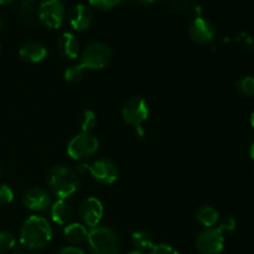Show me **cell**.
I'll list each match as a JSON object with an SVG mask.
<instances>
[{"instance_id": "obj_33", "label": "cell", "mask_w": 254, "mask_h": 254, "mask_svg": "<svg viewBox=\"0 0 254 254\" xmlns=\"http://www.w3.org/2000/svg\"><path fill=\"white\" fill-rule=\"evenodd\" d=\"M128 254H144V253L141 252V251H138V250H135V251H131V252H129Z\"/></svg>"}, {"instance_id": "obj_6", "label": "cell", "mask_w": 254, "mask_h": 254, "mask_svg": "<svg viewBox=\"0 0 254 254\" xmlns=\"http://www.w3.org/2000/svg\"><path fill=\"white\" fill-rule=\"evenodd\" d=\"M99 141L93 134L81 131L71 139L67 146V153L74 160H86L98 151Z\"/></svg>"}, {"instance_id": "obj_11", "label": "cell", "mask_w": 254, "mask_h": 254, "mask_svg": "<svg viewBox=\"0 0 254 254\" xmlns=\"http://www.w3.org/2000/svg\"><path fill=\"white\" fill-rule=\"evenodd\" d=\"M189 36L196 44H210L215 39L216 29L210 20L198 16L193 19L189 26Z\"/></svg>"}, {"instance_id": "obj_22", "label": "cell", "mask_w": 254, "mask_h": 254, "mask_svg": "<svg viewBox=\"0 0 254 254\" xmlns=\"http://www.w3.org/2000/svg\"><path fill=\"white\" fill-rule=\"evenodd\" d=\"M84 73H86V69L81 64H72V66L67 67L64 69V77L69 83H77V82H79L83 78Z\"/></svg>"}, {"instance_id": "obj_26", "label": "cell", "mask_w": 254, "mask_h": 254, "mask_svg": "<svg viewBox=\"0 0 254 254\" xmlns=\"http://www.w3.org/2000/svg\"><path fill=\"white\" fill-rule=\"evenodd\" d=\"M149 254H180L173 246L166 245V243H159L154 245V247L150 250Z\"/></svg>"}, {"instance_id": "obj_5", "label": "cell", "mask_w": 254, "mask_h": 254, "mask_svg": "<svg viewBox=\"0 0 254 254\" xmlns=\"http://www.w3.org/2000/svg\"><path fill=\"white\" fill-rule=\"evenodd\" d=\"M76 171L77 174H91L94 180L98 181L99 184H103V185L114 184L119 175L116 163L112 161L111 159H98L89 165L79 164Z\"/></svg>"}, {"instance_id": "obj_4", "label": "cell", "mask_w": 254, "mask_h": 254, "mask_svg": "<svg viewBox=\"0 0 254 254\" xmlns=\"http://www.w3.org/2000/svg\"><path fill=\"white\" fill-rule=\"evenodd\" d=\"M112 50L106 42L94 41L87 45L81 52V66L84 69L98 71L111 62Z\"/></svg>"}, {"instance_id": "obj_25", "label": "cell", "mask_w": 254, "mask_h": 254, "mask_svg": "<svg viewBox=\"0 0 254 254\" xmlns=\"http://www.w3.org/2000/svg\"><path fill=\"white\" fill-rule=\"evenodd\" d=\"M14 200V191L5 184H0V205H7Z\"/></svg>"}, {"instance_id": "obj_2", "label": "cell", "mask_w": 254, "mask_h": 254, "mask_svg": "<svg viewBox=\"0 0 254 254\" xmlns=\"http://www.w3.org/2000/svg\"><path fill=\"white\" fill-rule=\"evenodd\" d=\"M47 185L59 200H66L79 188V178L76 170L64 165L54 166L47 174Z\"/></svg>"}, {"instance_id": "obj_31", "label": "cell", "mask_w": 254, "mask_h": 254, "mask_svg": "<svg viewBox=\"0 0 254 254\" xmlns=\"http://www.w3.org/2000/svg\"><path fill=\"white\" fill-rule=\"evenodd\" d=\"M138 1L143 2V4H151V2L156 1V0H138Z\"/></svg>"}, {"instance_id": "obj_9", "label": "cell", "mask_w": 254, "mask_h": 254, "mask_svg": "<svg viewBox=\"0 0 254 254\" xmlns=\"http://www.w3.org/2000/svg\"><path fill=\"white\" fill-rule=\"evenodd\" d=\"M122 116L129 126L141 128V124L149 117V104L143 97H133L123 107Z\"/></svg>"}, {"instance_id": "obj_13", "label": "cell", "mask_w": 254, "mask_h": 254, "mask_svg": "<svg viewBox=\"0 0 254 254\" xmlns=\"http://www.w3.org/2000/svg\"><path fill=\"white\" fill-rule=\"evenodd\" d=\"M68 21L76 31H84V30L89 29L93 22L92 10L87 5L78 2L69 10Z\"/></svg>"}, {"instance_id": "obj_21", "label": "cell", "mask_w": 254, "mask_h": 254, "mask_svg": "<svg viewBox=\"0 0 254 254\" xmlns=\"http://www.w3.org/2000/svg\"><path fill=\"white\" fill-rule=\"evenodd\" d=\"M78 124L81 127L82 131H84V133H91V130L97 124L96 113L93 111H89V109L88 111H84L81 114V117H79Z\"/></svg>"}, {"instance_id": "obj_18", "label": "cell", "mask_w": 254, "mask_h": 254, "mask_svg": "<svg viewBox=\"0 0 254 254\" xmlns=\"http://www.w3.org/2000/svg\"><path fill=\"white\" fill-rule=\"evenodd\" d=\"M196 220L201 223L202 226H205L206 228L215 227L218 223L220 220V213L216 210L213 206L210 205H202L197 208L195 213Z\"/></svg>"}, {"instance_id": "obj_14", "label": "cell", "mask_w": 254, "mask_h": 254, "mask_svg": "<svg viewBox=\"0 0 254 254\" xmlns=\"http://www.w3.org/2000/svg\"><path fill=\"white\" fill-rule=\"evenodd\" d=\"M19 55L25 62L29 64H39L44 61L47 56V49L44 44L35 40L26 41L19 50Z\"/></svg>"}, {"instance_id": "obj_17", "label": "cell", "mask_w": 254, "mask_h": 254, "mask_svg": "<svg viewBox=\"0 0 254 254\" xmlns=\"http://www.w3.org/2000/svg\"><path fill=\"white\" fill-rule=\"evenodd\" d=\"M64 236L67 240V242L71 243V246H81L84 242H87L88 238V231L86 226L82 223H68L64 228Z\"/></svg>"}, {"instance_id": "obj_27", "label": "cell", "mask_w": 254, "mask_h": 254, "mask_svg": "<svg viewBox=\"0 0 254 254\" xmlns=\"http://www.w3.org/2000/svg\"><path fill=\"white\" fill-rule=\"evenodd\" d=\"M217 228L220 231H222L223 233L231 232V231H233L236 228V220L233 217H231V216H228V217H225L222 221H221Z\"/></svg>"}, {"instance_id": "obj_24", "label": "cell", "mask_w": 254, "mask_h": 254, "mask_svg": "<svg viewBox=\"0 0 254 254\" xmlns=\"http://www.w3.org/2000/svg\"><path fill=\"white\" fill-rule=\"evenodd\" d=\"M88 2L97 10H111L118 6L122 0H88Z\"/></svg>"}, {"instance_id": "obj_12", "label": "cell", "mask_w": 254, "mask_h": 254, "mask_svg": "<svg viewBox=\"0 0 254 254\" xmlns=\"http://www.w3.org/2000/svg\"><path fill=\"white\" fill-rule=\"evenodd\" d=\"M22 203L25 205V207L34 212H42L51 207V195L49 191L42 188H31L25 191L24 196H22Z\"/></svg>"}, {"instance_id": "obj_28", "label": "cell", "mask_w": 254, "mask_h": 254, "mask_svg": "<svg viewBox=\"0 0 254 254\" xmlns=\"http://www.w3.org/2000/svg\"><path fill=\"white\" fill-rule=\"evenodd\" d=\"M57 254H86L81 248L74 247V246H68V247H64L57 252Z\"/></svg>"}, {"instance_id": "obj_32", "label": "cell", "mask_w": 254, "mask_h": 254, "mask_svg": "<svg viewBox=\"0 0 254 254\" xmlns=\"http://www.w3.org/2000/svg\"><path fill=\"white\" fill-rule=\"evenodd\" d=\"M251 126H252V128L254 129V112L251 114Z\"/></svg>"}, {"instance_id": "obj_16", "label": "cell", "mask_w": 254, "mask_h": 254, "mask_svg": "<svg viewBox=\"0 0 254 254\" xmlns=\"http://www.w3.org/2000/svg\"><path fill=\"white\" fill-rule=\"evenodd\" d=\"M51 217L57 225H68V222L73 217L72 206L66 200H57L51 205Z\"/></svg>"}, {"instance_id": "obj_20", "label": "cell", "mask_w": 254, "mask_h": 254, "mask_svg": "<svg viewBox=\"0 0 254 254\" xmlns=\"http://www.w3.org/2000/svg\"><path fill=\"white\" fill-rule=\"evenodd\" d=\"M236 89L245 98H252L254 97V77L245 76L238 79L236 83Z\"/></svg>"}, {"instance_id": "obj_3", "label": "cell", "mask_w": 254, "mask_h": 254, "mask_svg": "<svg viewBox=\"0 0 254 254\" xmlns=\"http://www.w3.org/2000/svg\"><path fill=\"white\" fill-rule=\"evenodd\" d=\"M88 250L91 254H119L121 241L116 231L107 226H97L88 231Z\"/></svg>"}, {"instance_id": "obj_19", "label": "cell", "mask_w": 254, "mask_h": 254, "mask_svg": "<svg viewBox=\"0 0 254 254\" xmlns=\"http://www.w3.org/2000/svg\"><path fill=\"white\" fill-rule=\"evenodd\" d=\"M131 242L138 251L151 250L154 247L153 236L146 231H138L131 235Z\"/></svg>"}, {"instance_id": "obj_36", "label": "cell", "mask_w": 254, "mask_h": 254, "mask_svg": "<svg viewBox=\"0 0 254 254\" xmlns=\"http://www.w3.org/2000/svg\"><path fill=\"white\" fill-rule=\"evenodd\" d=\"M0 174H1V166H0Z\"/></svg>"}, {"instance_id": "obj_23", "label": "cell", "mask_w": 254, "mask_h": 254, "mask_svg": "<svg viewBox=\"0 0 254 254\" xmlns=\"http://www.w3.org/2000/svg\"><path fill=\"white\" fill-rule=\"evenodd\" d=\"M16 246V238L11 232L0 231V253H6L12 251Z\"/></svg>"}, {"instance_id": "obj_8", "label": "cell", "mask_w": 254, "mask_h": 254, "mask_svg": "<svg viewBox=\"0 0 254 254\" xmlns=\"http://www.w3.org/2000/svg\"><path fill=\"white\" fill-rule=\"evenodd\" d=\"M196 248L201 254H220L225 248V236L217 227L205 228L196 237Z\"/></svg>"}, {"instance_id": "obj_1", "label": "cell", "mask_w": 254, "mask_h": 254, "mask_svg": "<svg viewBox=\"0 0 254 254\" xmlns=\"http://www.w3.org/2000/svg\"><path fill=\"white\" fill-rule=\"evenodd\" d=\"M52 227L49 221L41 216H30L20 228L19 240L27 250H42L52 240Z\"/></svg>"}, {"instance_id": "obj_10", "label": "cell", "mask_w": 254, "mask_h": 254, "mask_svg": "<svg viewBox=\"0 0 254 254\" xmlns=\"http://www.w3.org/2000/svg\"><path fill=\"white\" fill-rule=\"evenodd\" d=\"M103 203L96 197H88L79 205V217L87 227H97L103 217Z\"/></svg>"}, {"instance_id": "obj_35", "label": "cell", "mask_w": 254, "mask_h": 254, "mask_svg": "<svg viewBox=\"0 0 254 254\" xmlns=\"http://www.w3.org/2000/svg\"><path fill=\"white\" fill-rule=\"evenodd\" d=\"M34 0H22V2H32Z\"/></svg>"}, {"instance_id": "obj_30", "label": "cell", "mask_w": 254, "mask_h": 254, "mask_svg": "<svg viewBox=\"0 0 254 254\" xmlns=\"http://www.w3.org/2000/svg\"><path fill=\"white\" fill-rule=\"evenodd\" d=\"M14 1L15 0H0V6H1V5H9Z\"/></svg>"}, {"instance_id": "obj_7", "label": "cell", "mask_w": 254, "mask_h": 254, "mask_svg": "<svg viewBox=\"0 0 254 254\" xmlns=\"http://www.w3.org/2000/svg\"><path fill=\"white\" fill-rule=\"evenodd\" d=\"M37 17L45 26L59 29L66 17V9L61 0H44L37 9Z\"/></svg>"}, {"instance_id": "obj_29", "label": "cell", "mask_w": 254, "mask_h": 254, "mask_svg": "<svg viewBox=\"0 0 254 254\" xmlns=\"http://www.w3.org/2000/svg\"><path fill=\"white\" fill-rule=\"evenodd\" d=\"M248 153H250V158L254 161V140L252 141V144L250 145V151H248Z\"/></svg>"}, {"instance_id": "obj_34", "label": "cell", "mask_w": 254, "mask_h": 254, "mask_svg": "<svg viewBox=\"0 0 254 254\" xmlns=\"http://www.w3.org/2000/svg\"><path fill=\"white\" fill-rule=\"evenodd\" d=\"M1 29H2V21L1 19H0V32H1Z\"/></svg>"}, {"instance_id": "obj_15", "label": "cell", "mask_w": 254, "mask_h": 254, "mask_svg": "<svg viewBox=\"0 0 254 254\" xmlns=\"http://www.w3.org/2000/svg\"><path fill=\"white\" fill-rule=\"evenodd\" d=\"M57 50L64 59L74 60L79 56V41L72 32H64L57 40Z\"/></svg>"}]
</instances>
